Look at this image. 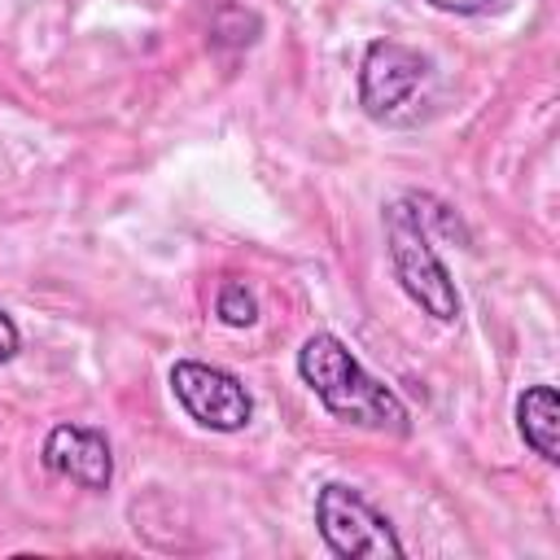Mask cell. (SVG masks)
I'll return each mask as SVG.
<instances>
[{
	"label": "cell",
	"mask_w": 560,
	"mask_h": 560,
	"mask_svg": "<svg viewBox=\"0 0 560 560\" xmlns=\"http://www.w3.org/2000/svg\"><path fill=\"white\" fill-rule=\"evenodd\" d=\"M298 376L315 389V398L332 416H341L359 429H376V433H394V438H402L411 429L402 398L394 389H385L376 376H368L363 363L332 332H311L302 341Z\"/></svg>",
	"instance_id": "1"
},
{
	"label": "cell",
	"mask_w": 560,
	"mask_h": 560,
	"mask_svg": "<svg viewBox=\"0 0 560 560\" xmlns=\"http://www.w3.org/2000/svg\"><path fill=\"white\" fill-rule=\"evenodd\" d=\"M385 249H389V262H394V276L402 284V293L424 315L451 324L459 315V293H455L451 271L433 254V245L424 236V223L411 210V197H402V201H394L385 210Z\"/></svg>",
	"instance_id": "2"
},
{
	"label": "cell",
	"mask_w": 560,
	"mask_h": 560,
	"mask_svg": "<svg viewBox=\"0 0 560 560\" xmlns=\"http://www.w3.org/2000/svg\"><path fill=\"white\" fill-rule=\"evenodd\" d=\"M433 61L407 44L376 39L359 66V105L376 122H416L429 105Z\"/></svg>",
	"instance_id": "3"
},
{
	"label": "cell",
	"mask_w": 560,
	"mask_h": 560,
	"mask_svg": "<svg viewBox=\"0 0 560 560\" xmlns=\"http://www.w3.org/2000/svg\"><path fill=\"white\" fill-rule=\"evenodd\" d=\"M315 525H319V538L328 542V551L341 560H385V556L394 560V556H402V542L394 538L389 521L354 486L328 481L315 494Z\"/></svg>",
	"instance_id": "4"
},
{
	"label": "cell",
	"mask_w": 560,
	"mask_h": 560,
	"mask_svg": "<svg viewBox=\"0 0 560 560\" xmlns=\"http://www.w3.org/2000/svg\"><path fill=\"white\" fill-rule=\"evenodd\" d=\"M171 389H175L179 407H184L197 424H206V429H214V433H236V429H245L249 416H254L249 389H245L232 372L210 368V363H197V359H179V363L171 368Z\"/></svg>",
	"instance_id": "5"
},
{
	"label": "cell",
	"mask_w": 560,
	"mask_h": 560,
	"mask_svg": "<svg viewBox=\"0 0 560 560\" xmlns=\"http://www.w3.org/2000/svg\"><path fill=\"white\" fill-rule=\"evenodd\" d=\"M44 468L83 486V490H105L109 477H114V455H109V442L96 429L57 424L44 438Z\"/></svg>",
	"instance_id": "6"
},
{
	"label": "cell",
	"mask_w": 560,
	"mask_h": 560,
	"mask_svg": "<svg viewBox=\"0 0 560 560\" xmlns=\"http://www.w3.org/2000/svg\"><path fill=\"white\" fill-rule=\"evenodd\" d=\"M516 429L525 438V446H534L547 464L560 459V402H556V389L551 385H529L521 398H516Z\"/></svg>",
	"instance_id": "7"
},
{
	"label": "cell",
	"mask_w": 560,
	"mask_h": 560,
	"mask_svg": "<svg viewBox=\"0 0 560 560\" xmlns=\"http://www.w3.org/2000/svg\"><path fill=\"white\" fill-rule=\"evenodd\" d=\"M214 311H219V319H223V324H232V328H245V324H254V315H258L254 293H249L241 280H228V284L219 289Z\"/></svg>",
	"instance_id": "8"
},
{
	"label": "cell",
	"mask_w": 560,
	"mask_h": 560,
	"mask_svg": "<svg viewBox=\"0 0 560 560\" xmlns=\"http://www.w3.org/2000/svg\"><path fill=\"white\" fill-rule=\"evenodd\" d=\"M18 354V324L0 311V363H9Z\"/></svg>",
	"instance_id": "9"
},
{
	"label": "cell",
	"mask_w": 560,
	"mask_h": 560,
	"mask_svg": "<svg viewBox=\"0 0 560 560\" xmlns=\"http://www.w3.org/2000/svg\"><path fill=\"white\" fill-rule=\"evenodd\" d=\"M429 4L442 13H486L494 0H429Z\"/></svg>",
	"instance_id": "10"
}]
</instances>
